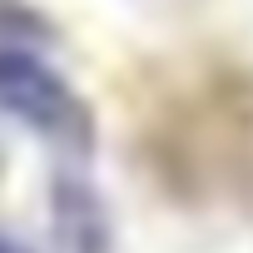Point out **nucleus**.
Wrapping results in <instances>:
<instances>
[{"label": "nucleus", "instance_id": "obj_1", "mask_svg": "<svg viewBox=\"0 0 253 253\" xmlns=\"http://www.w3.org/2000/svg\"><path fill=\"white\" fill-rule=\"evenodd\" d=\"M0 114L25 124L45 144L84 159L94 149V109L89 99L40 55L20 45H0Z\"/></svg>", "mask_w": 253, "mask_h": 253}, {"label": "nucleus", "instance_id": "obj_2", "mask_svg": "<svg viewBox=\"0 0 253 253\" xmlns=\"http://www.w3.org/2000/svg\"><path fill=\"white\" fill-rule=\"evenodd\" d=\"M50 213H55V238L65 243V253H109V213H104V199L84 179L60 174L50 194Z\"/></svg>", "mask_w": 253, "mask_h": 253}, {"label": "nucleus", "instance_id": "obj_3", "mask_svg": "<svg viewBox=\"0 0 253 253\" xmlns=\"http://www.w3.org/2000/svg\"><path fill=\"white\" fill-rule=\"evenodd\" d=\"M0 253H35V248H25V243L10 238V233H0Z\"/></svg>", "mask_w": 253, "mask_h": 253}]
</instances>
